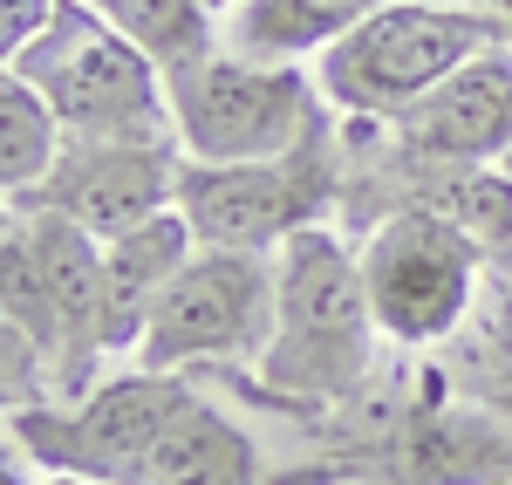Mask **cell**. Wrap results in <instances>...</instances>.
Segmentation results:
<instances>
[{"label": "cell", "mask_w": 512, "mask_h": 485, "mask_svg": "<svg viewBox=\"0 0 512 485\" xmlns=\"http://www.w3.org/2000/svg\"><path fill=\"white\" fill-rule=\"evenodd\" d=\"M424 7H478V14H499V0H424Z\"/></svg>", "instance_id": "cell-17"}, {"label": "cell", "mask_w": 512, "mask_h": 485, "mask_svg": "<svg viewBox=\"0 0 512 485\" xmlns=\"http://www.w3.org/2000/svg\"><path fill=\"white\" fill-rule=\"evenodd\" d=\"M485 48H506V35L478 7L383 0L355 35H342L315 62V82L342 123H396Z\"/></svg>", "instance_id": "cell-6"}, {"label": "cell", "mask_w": 512, "mask_h": 485, "mask_svg": "<svg viewBox=\"0 0 512 485\" xmlns=\"http://www.w3.org/2000/svg\"><path fill=\"white\" fill-rule=\"evenodd\" d=\"M117 35H130L164 76L219 48V14L205 0H89Z\"/></svg>", "instance_id": "cell-14"}, {"label": "cell", "mask_w": 512, "mask_h": 485, "mask_svg": "<svg viewBox=\"0 0 512 485\" xmlns=\"http://www.w3.org/2000/svg\"><path fill=\"white\" fill-rule=\"evenodd\" d=\"M192 253H198V233L178 205L158 212V219H144V226H130V233H110L103 240V342H110L117 363L137 356L158 301L171 294V281L185 274Z\"/></svg>", "instance_id": "cell-11"}, {"label": "cell", "mask_w": 512, "mask_h": 485, "mask_svg": "<svg viewBox=\"0 0 512 485\" xmlns=\"http://www.w3.org/2000/svg\"><path fill=\"white\" fill-rule=\"evenodd\" d=\"M205 7H212V14H219V21H226V14H233L239 0H205Z\"/></svg>", "instance_id": "cell-19"}, {"label": "cell", "mask_w": 512, "mask_h": 485, "mask_svg": "<svg viewBox=\"0 0 512 485\" xmlns=\"http://www.w3.org/2000/svg\"><path fill=\"white\" fill-rule=\"evenodd\" d=\"M280 267V308H274V342L253 369H219L246 417H308L362 397L376 369L390 363V342L369 315L355 240L342 226H315L274 253Z\"/></svg>", "instance_id": "cell-2"}, {"label": "cell", "mask_w": 512, "mask_h": 485, "mask_svg": "<svg viewBox=\"0 0 512 485\" xmlns=\"http://www.w3.org/2000/svg\"><path fill=\"white\" fill-rule=\"evenodd\" d=\"M506 171H512V158H506Z\"/></svg>", "instance_id": "cell-21"}, {"label": "cell", "mask_w": 512, "mask_h": 485, "mask_svg": "<svg viewBox=\"0 0 512 485\" xmlns=\"http://www.w3.org/2000/svg\"><path fill=\"white\" fill-rule=\"evenodd\" d=\"M178 185H185V151H178L171 130H151V137H69L55 171L14 205L55 212V219L82 226L89 240H110V233H130V226L171 212Z\"/></svg>", "instance_id": "cell-10"}, {"label": "cell", "mask_w": 512, "mask_h": 485, "mask_svg": "<svg viewBox=\"0 0 512 485\" xmlns=\"http://www.w3.org/2000/svg\"><path fill=\"white\" fill-rule=\"evenodd\" d=\"M7 69L28 76L48 96V110L62 117L69 137H151V130H171L164 69L130 35H117L89 0H62L55 28L35 48H21Z\"/></svg>", "instance_id": "cell-8"}, {"label": "cell", "mask_w": 512, "mask_h": 485, "mask_svg": "<svg viewBox=\"0 0 512 485\" xmlns=\"http://www.w3.org/2000/svg\"><path fill=\"white\" fill-rule=\"evenodd\" d=\"M274 308H280L274 253L198 246L185 260V274L171 281V294L158 301V315H151L130 363L178 369V376L253 369L274 342Z\"/></svg>", "instance_id": "cell-9"}, {"label": "cell", "mask_w": 512, "mask_h": 485, "mask_svg": "<svg viewBox=\"0 0 512 485\" xmlns=\"http://www.w3.org/2000/svg\"><path fill=\"white\" fill-rule=\"evenodd\" d=\"M444 369H451L472 397H485V404H499L512 417V267L492 274L478 322L465 328V342L444 349Z\"/></svg>", "instance_id": "cell-15"}, {"label": "cell", "mask_w": 512, "mask_h": 485, "mask_svg": "<svg viewBox=\"0 0 512 485\" xmlns=\"http://www.w3.org/2000/svg\"><path fill=\"white\" fill-rule=\"evenodd\" d=\"M171 96V137L185 164H267L308 151L321 130L335 123L328 96L308 62H267V55H239L212 48L185 69L164 76Z\"/></svg>", "instance_id": "cell-5"}, {"label": "cell", "mask_w": 512, "mask_h": 485, "mask_svg": "<svg viewBox=\"0 0 512 485\" xmlns=\"http://www.w3.org/2000/svg\"><path fill=\"white\" fill-rule=\"evenodd\" d=\"M41 485H96V479H69V472H41Z\"/></svg>", "instance_id": "cell-18"}, {"label": "cell", "mask_w": 512, "mask_h": 485, "mask_svg": "<svg viewBox=\"0 0 512 485\" xmlns=\"http://www.w3.org/2000/svg\"><path fill=\"white\" fill-rule=\"evenodd\" d=\"M342 199H349L342 117L294 158L185 164V185H178V212L192 219L198 246H233V253H280L315 226H342Z\"/></svg>", "instance_id": "cell-7"}, {"label": "cell", "mask_w": 512, "mask_h": 485, "mask_svg": "<svg viewBox=\"0 0 512 485\" xmlns=\"http://www.w3.org/2000/svg\"><path fill=\"white\" fill-rule=\"evenodd\" d=\"M55 14H62V0H0V48H7V62L21 48H35L55 28Z\"/></svg>", "instance_id": "cell-16"}, {"label": "cell", "mask_w": 512, "mask_h": 485, "mask_svg": "<svg viewBox=\"0 0 512 485\" xmlns=\"http://www.w3.org/2000/svg\"><path fill=\"white\" fill-rule=\"evenodd\" d=\"M342 485H376V479H342Z\"/></svg>", "instance_id": "cell-20"}, {"label": "cell", "mask_w": 512, "mask_h": 485, "mask_svg": "<svg viewBox=\"0 0 512 485\" xmlns=\"http://www.w3.org/2000/svg\"><path fill=\"white\" fill-rule=\"evenodd\" d=\"M103 369V240L55 212L7 205L0 226V383L7 410L69 404Z\"/></svg>", "instance_id": "cell-3"}, {"label": "cell", "mask_w": 512, "mask_h": 485, "mask_svg": "<svg viewBox=\"0 0 512 485\" xmlns=\"http://www.w3.org/2000/svg\"><path fill=\"white\" fill-rule=\"evenodd\" d=\"M383 0H239L233 14L219 21V41L239 48V55H267V62H308L315 69L321 55L342 35H355Z\"/></svg>", "instance_id": "cell-12"}, {"label": "cell", "mask_w": 512, "mask_h": 485, "mask_svg": "<svg viewBox=\"0 0 512 485\" xmlns=\"http://www.w3.org/2000/svg\"><path fill=\"white\" fill-rule=\"evenodd\" d=\"M41 472L96 485H274V451L226 383L151 363L103 369L69 404L7 410Z\"/></svg>", "instance_id": "cell-1"}, {"label": "cell", "mask_w": 512, "mask_h": 485, "mask_svg": "<svg viewBox=\"0 0 512 485\" xmlns=\"http://www.w3.org/2000/svg\"><path fill=\"white\" fill-rule=\"evenodd\" d=\"M349 240L369 315L396 356H444L451 342H465L492 287V260L451 212H437L431 199H403Z\"/></svg>", "instance_id": "cell-4"}, {"label": "cell", "mask_w": 512, "mask_h": 485, "mask_svg": "<svg viewBox=\"0 0 512 485\" xmlns=\"http://www.w3.org/2000/svg\"><path fill=\"white\" fill-rule=\"evenodd\" d=\"M62 144H69V130L48 110V96H41L28 76L7 69V76H0V192H7V205L28 199L41 178L55 171Z\"/></svg>", "instance_id": "cell-13"}]
</instances>
